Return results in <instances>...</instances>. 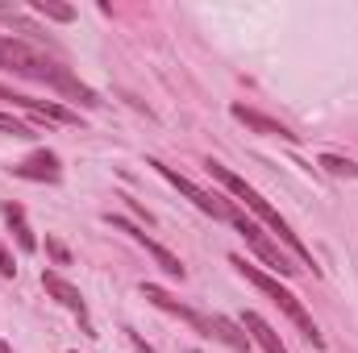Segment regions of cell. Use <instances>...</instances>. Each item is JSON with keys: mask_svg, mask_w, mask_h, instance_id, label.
<instances>
[{"mask_svg": "<svg viewBox=\"0 0 358 353\" xmlns=\"http://www.w3.org/2000/svg\"><path fill=\"white\" fill-rule=\"evenodd\" d=\"M146 167H155V171L167 179L171 187H179V195H187V200H192V204H196V208H200L204 216H213V220H229V204H234V200H225V195H213V191L196 187L192 179H183V175L176 171V167H167V163H159V158H150Z\"/></svg>", "mask_w": 358, "mask_h": 353, "instance_id": "277c9868", "label": "cell"}, {"mask_svg": "<svg viewBox=\"0 0 358 353\" xmlns=\"http://www.w3.org/2000/svg\"><path fill=\"white\" fill-rule=\"evenodd\" d=\"M229 225H234V229L246 237V246H250V250H255V254H259V258H263V262L275 270V274L292 278V274L300 270V266H296L292 258H287V254H283V250H279V241H271L267 233H263V229H259V225H255V220H250L242 208H238V204H229Z\"/></svg>", "mask_w": 358, "mask_h": 353, "instance_id": "3957f363", "label": "cell"}, {"mask_svg": "<svg viewBox=\"0 0 358 353\" xmlns=\"http://www.w3.org/2000/svg\"><path fill=\"white\" fill-rule=\"evenodd\" d=\"M129 345H134L138 353H155L150 345H146V341H142V337H138V333H134V329H129Z\"/></svg>", "mask_w": 358, "mask_h": 353, "instance_id": "ac0fdd59", "label": "cell"}, {"mask_svg": "<svg viewBox=\"0 0 358 353\" xmlns=\"http://www.w3.org/2000/svg\"><path fill=\"white\" fill-rule=\"evenodd\" d=\"M229 266H238V274H242L246 283H255V287H259V291H263L267 299H275V303L283 308V316H287V320H292V324H296V329L304 333V341H308L313 350H325V337H321L317 320H313V316L304 312V303H300V299H296V295H292V291H287V287L279 283V278L263 274L259 266H250L246 258H242V254H234V258H229Z\"/></svg>", "mask_w": 358, "mask_h": 353, "instance_id": "7a4b0ae2", "label": "cell"}, {"mask_svg": "<svg viewBox=\"0 0 358 353\" xmlns=\"http://www.w3.org/2000/svg\"><path fill=\"white\" fill-rule=\"evenodd\" d=\"M8 171H13L17 179H29V183H59V179H63V167H59V154H50V150H34L29 158L13 163Z\"/></svg>", "mask_w": 358, "mask_h": 353, "instance_id": "ba28073f", "label": "cell"}, {"mask_svg": "<svg viewBox=\"0 0 358 353\" xmlns=\"http://www.w3.org/2000/svg\"><path fill=\"white\" fill-rule=\"evenodd\" d=\"M0 216H4V225H8V233L17 237V246H21L25 254H34V250H38V237H34V229H29V220H25V208H21L17 200H4V204H0Z\"/></svg>", "mask_w": 358, "mask_h": 353, "instance_id": "30bf717a", "label": "cell"}, {"mask_svg": "<svg viewBox=\"0 0 358 353\" xmlns=\"http://www.w3.org/2000/svg\"><path fill=\"white\" fill-rule=\"evenodd\" d=\"M0 274H4V278H13V274H17V262H13V254L4 250V241H0Z\"/></svg>", "mask_w": 358, "mask_h": 353, "instance_id": "9a60e30c", "label": "cell"}, {"mask_svg": "<svg viewBox=\"0 0 358 353\" xmlns=\"http://www.w3.org/2000/svg\"><path fill=\"white\" fill-rule=\"evenodd\" d=\"M0 353H13V350H8V341H0Z\"/></svg>", "mask_w": 358, "mask_h": 353, "instance_id": "d6986e66", "label": "cell"}, {"mask_svg": "<svg viewBox=\"0 0 358 353\" xmlns=\"http://www.w3.org/2000/svg\"><path fill=\"white\" fill-rule=\"evenodd\" d=\"M238 324L246 329V337H255V341H259L267 353H287V350H283V341H279V333L271 329L259 312H242V320H238Z\"/></svg>", "mask_w": 358, "mask_h": 353, "instance_id": "8fae6325", "label": "cell"}, {"mask_svg": "<svg viewBox=\"0 0 358 353\" xmlns=\"http://www.w3.org/2000/svg\"><path fill=\"white\" fill-rule=\"evenodd\" d=\"M46 250H50V254H55V262H71V254H67V250H63V246H59V241H55V237H46Z\"/></svg>", "mask_w": 358, "mask_h": 353, "instance_id": "2e32d148", "label": "cell"}, {"mask_svg": "<svg viewBox=\"0 0 358 353\" xmlns=\"http://www.w3.org/2000/svg\"><path fill=\"white\" fill-rule=\"evenodd\" d=\"M229 112H234V121H242V125H246V129H255V133H267V137H283V142H296V137H300V133H292L287 125H279L275 117H267V112H259V108L234 104Z\"/></svg>", "mask_w": 358, "mask_h": 353, "instance_id": "9c48e42d", "label": "cell"}, {"mask_svg": "<svg viewBox=\"0 0 358 353\" xmlns=\"http://www.w3.org/2000/svg\"><path fill=\"white\" fill-rule=\"evenodd\" d=\"M0 100H8V104H17V108H21L25 91H13V88H4V84H0Z\"/></svg>", "mask_w": 358, "mask_h": 353, "instance_id": "e0dca14e", "label": "cell"}, {"mask_svg": "<svg viewBox=\"0 0 358 353\" xmlns=\"http://www.w3.org/2000/svg\"><path fill=\"white\" fill-rule=\"evenodd\" d=\"M0 133H8V137H34V129L29 125H21L17 117H8V112H0Z\"/></svg>", "mask_w": 358, "mask_h": 353, "instance_id": "5bb4252c", "label": "cell"}, {"mask_svg": "<svg viewBox=\"0 0 358 353\" xmlns=\"http://www.w3.org/2000/svg\"><path fill=\"white\" fill-rule=\"evenodd\" d=\"M29 8H34L38 17H46V21H63V25L76 21V8H71V4H59V0H34Z\"/></svg>", "mask_w": 358, "mask_h": 353, "instance_id": "7c38bea8", "label": "cell"}, {"mask_svg": "<svg viewBox=\"0 0 358 353\" xmlns=\"http://www.w3.org/2000/svg\"><path fill=\"white\" fill-rule=\"evenodd\" d=\"M0 42H4V33H0Z\"/></svg>", "mask_w": 358, "mask_h": 353, "instance_id": "ffe728a7", "label": "cell"}, {"mask_svg": "<svg viewBox=\"0 0 358 353\" xmlns=\"http://www.w3.org/2000/svg\"><path fill=\"white\" fill-rule=\"evenodd\" d=\"M104 225H113V229H121V233H129V237H134V241H138V246H142V250H146V254L155 258V262L163 266V270H167L171 278H183V262H179V258L171 254V250H163V246H159L155 237H146V229H138L134 220H125V216H113V212L104 216Z\"/></svg>", "mask_w": 358, "mask_h": 353, "instance_id": "8992f818", "label": "cell"}, {"mask_svg": "<svg viewBox=\"0 0 358 353\" xmlns=\"http://www.w3.org/2000/svg\"><path fill=\"white\" fill-rule=\"evenodd\" d=\"M142 291V299H150L155 308H163V312H171V316H179L183 324H192L200 337H213V316H204V312H196V308H187V303H179L171 291H163L159 283H142L138 287Z\"/></svg>", "mask_w": 358, "mask_h": 353, "instance_id": "5b68a950", "label": "cell"}, {"mask_svg": "<svg viewBox=\"0 0 358 353\" xmlns=\"http://www.w3.org/2000/svg\"><path fill=\"white\" fill-rule=\"evenodd\" d=\"M71 353H76V350H71Z\"/></svg>", "mask_w": 358, "mask_h": 353, "instance_id": "7402d4cb", "label": "cell"}, {"mask_svg": "<svg viewBox=\"0 0 358 353\" xmlns=\"http://www.w3.org/2000/svg\"><path fill=\"white\" fill-rule=\"evenodd\" d=\"M42 287H46V295H55L67 312H76L80 316V324H84V333L88 337H100L96 329H92V320H88V303H84V295H80V287H71L63 274H55V270H42Z\"/></svg>", "mask_w": 358, "mask_h": 353, "instance_id": "52a82bcc", "label": "cell"}, {"mask_svg": "<svg viewBox=\"0 0 358 353\" xmlns=\"http://www.w3.org/2000/svg\"><path fill=\"white\" fill-rule=\"evenodd\" d=\"M321 167L338 179H358V163L355 158H342V154H321Z\"/></svg>", "mask_w": 358, "mask_h": 353, "instance_id": "4fadbf2b", "label": "cell"}, {"mask_svg": "<svg viewBox=\"0 0 358 353\" xmlns=\"http://www.w3.org/2000/svg\"><path fill=\"white\" fill-rule=\"evenodd\" d=\"M192 353H200V350H192Z\"/></svg>", "mask_w": 358, "mask_h": 353, "instance_id": "44dd1931", "label": "cell"}, {"mask_svg": "<svg viewBox=\"0 0 358 353\" xmlns=\"http://www.w3.org/2000/svg\"><path fill=\"white\" fill-rule=\"evenodd\" d=\"M208 175L217 179V183H221V187H225V191H229V195L238 200V204H246V208H250V212H255V216H259V220L267 225L271 233H275V237H279V241H283V246H287V250H292L296 258H300V262L313 266V274L321 270V266H317V258H313V250H308V246H304V241H300V237L292 233V225H287V220L279 216V208H271L267 195H259V191H255V187H250L246 179L234 175V171H229V167H221V163H208Z\"/></svg>", "mask_w": 358, "mask_h": 353, "instance_id": "6da1fadb", "label": "cell"}]
</instances>
